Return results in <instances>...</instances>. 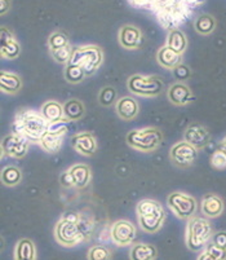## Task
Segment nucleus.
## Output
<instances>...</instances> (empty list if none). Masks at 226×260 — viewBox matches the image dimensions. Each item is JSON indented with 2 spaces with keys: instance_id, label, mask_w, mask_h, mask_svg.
Here are the masks:
<instances>
[{
  "instance_id": "nucleus-20",
  "label": "nucleus",
  "mask_w": 226,
  "mask_h": 260,
  "mask_svg": "<svg viewBox=\"0 0 226 260\" xmlns=\"http://www.w3.org/2000/svg\"><path fill=\"white\" fill-rule=\"evenodd\" d=\"M16 260H36V250L35 245L29 238H22L18 241L15 251Z\"/></svg>"
},
{
  "instance_id": "nucleus-44",
  "label": "nucleus",
  "mask_w": 226,
  "mask_h": 260,
  "mask_svg": "<svg viewBox=\"0 0 226 260\" xmlns=\"http://www.w3.org/2000/svg\"><path fill=\"white\" fill-rule=\"evenodd\" d=\"M220 148H221V149H222V150H225V152H226V138H225V139H223V140H222V143H221Z\"/></svg>"
},
{
  "instance_id": "nucleus-35",
  "label": "nucleus",
  "mask_w": 226,
  "mask_h": 260,
  "mask_svg": "<svg viewBox=\"0 0 226 260\" xmlns=\"http://www.w3.org/2000/svg\"><path fill=\"white\" fill-rule=\"evenodd\" d=\"M72 52L74 51H72L71 47H70V44H69V46L57 49V51H51V53H52V57L55 58L56 62L69 63L70 60H71Z\"/></svg>"
},
{
  "instance_id": "nucleus-33",
  "label": "nucleus",
  "mask_w": 226,
  "mask_h": 260,
  "mask_svg": "<svg viewBox=\"0 0 226 260\" xmlns=\"http://www.w3.org/2000/svg\"><path fill=\"white\" fill-rule=\"evenodd\" d=\"M48 46L51 51H57V49L69 46V38L66 37V34H63V32L61 31L53 32V34L49 37Z\"/></svg>"
},
{
  "instance_id": "nucleus-29",
  "label": "nucleus",
  "mask_w": 226,
  "mask_h": 260,
  "mask_svg": "<svg viewBox=\"0 0 226 260\" xmlns=\"http://www.w3.org/2000/svg\"><path fill=\"white\" fill-rule=\"evenodd\" d=\"M62 136H55V135L46 134L41 139L39 144L47 153H57L62 146Z\"/></svg>"
},
{
  "instance_id": "nucleus-28",
  "label": "nucleus",
  "mask_w": 226,
  "mask_h": 260,
  "mask_svg": "<svg viewBox=\"0 0 226 260\" xmlns=\"http://www.w3.org/2000/svg\"><path fill=\"white\" fill-rule=\"evenodd\" d=\"M194 27L198 34L209 35L216 27L215 18L209 15H202L195 20Z\"/></svg>"
},
{
  "instance_id": "nucleus-22",
  "label": "nucleus",
  "mask_w": 226,
  "mask_h": 260,
  "mask_svg": "<svg viewBox=\"0 0 226 260\" xmlns=\"http://www.w3.org/2000/svg\"><path fill=\"white\" fill-rule=\"evenodd\" d=\"M41 114L48 120L49 123L57 122V120L65 118V112H63V105H61L57 101H47L43 106H42Z\"/></svg>"
},
{
  "instance_id": "nucleus-38",
  "label": "nucleus",
  "mask_w": 226,
  "mask_h": 260,
  "mask_svg": "<svg viewBox=\"0 0 226 260\" xmlns=\"http://www.w3.org/2000/svg\"><path fill=\"white\" fill-rule=\"evenodd\" d=\"M173 75H175L176 79L178 82H185L186 79H189L190 75H192V72H190L189 66L183 65V63H180L178 66H176L175 69H173Z\"/></svg>"
},
{
  "instance_id": "nucleus-39",
  "label": "nucleus",
  "mask_w": 226,
  "mask_h": 260,
  "mask_svg": "<svg viewBox=\"0 0 226 260\" xmlns=\"http://www.w3.org/2000/svg\"><path fill=\"white\" fill-rule=\"evenodd\" d=\"M211 256L215 257L216 260H226V250L225 249H221L218 246L216 245H209L206 250Z\"/></svg>"
},
{
  "instance_id": "nucleus-41",
  "label": "nucleus",
  "mask_w": 226,
  "mask_h": 260,
  "mask_svg": "<svg viewBox=\"0 0 226 260\" xmlns=\"http://www.w3.org/2000/svg\"><path fill=\"white\" fill-rule=\"evenodd\" d=\"M60 183H61V185L65 186V188H72V186H75L74 185V180H72L71 174H70L69 170L61 174Z\"/></svg>"
},
{
  "instance_id": "nucleus-11",
  "label": "nucleus",
  "mask_w": 226,
  "mask_h": 260,
  "mask_svg": "<svg viewBox=\"0 0 226 260\" xmlns=\"http://www.w3.org/2000/svg\"><path fill=\"white\" fill-rule=\"evenodd\" d=\"M183 140L199 150L208 145L209 140H211V134L206 127L199 123H193L186 128L185 134H183Z\"/></svg>"
},
{
  "instance_id": "nucleus-27",
  "label": "nucleus",
  "mask_w": 226,
  "mask_h": 260,
  "mask_svg": "<svg viewBox=\"0 0 226 260\" xmlns=\"http://www.w3.org/2000/svg\"><path fill=\"white\" fill-rule=\"evenodd\" d=\"M164 211L163 206L158 201L154 200H142L137 205V214L140 216H150V215L159 214Z\"/></svg>"
},
{
  "instance_id": "nucleus-36",
  "label": "nucleus",
  "mask_w": 226,
  "mask_h": 260,
  "mask_svg": "<svg viewBox=\"0 0 226 260\" xmlns=\"http://www.w3.org/2000/svg\"><path fill=\"white\" fill-rule=\"evenodd\" d=\"M110 251L103 246H93L88 252V260H109Z\"/></svg>"
},
{
  "instance_id": "nucleus-16",
  "label": "nucleus",
  "mask_w": 226,
  "mask_h": 260,
  "mask_svg": "<svg viewBox=\"0 0 226 260\" xmlns=\"http://www.w3.org/2000/svg\"><path fill=\"white\" fill-rule=\"evenodd\" d=\"M202 211L207 217H217L223 212V201L213 193H208L202 200Z\"/></svg>"
},
{
  "instance_id": "nucleus-17",
  "label": "nucleus",
  "mask_w": 226,
  "mask_h": 260,
  "mask_svg": "<svg viewBox=\"0 0 226 260\" xmlns=\"http://www.w3.org/2000/svg\"><path fill=\"white\" fill-rule=\"evenodd\" d=\"M117 113L123 120H132L138 114V104L131 96H126L117 101Z\"/></svg>"
},
{
  "instance_id": "nucleus-37",
  "label": "nucleus",
  "mask_w": 226,
  "mask_h": 260,
  "mask_svg": "<svg viewBox=\"0 0 226 260\" xmlns=\"http://www.w3.org/2000/svg\"><path fill=\"white\" fill-rule=\"evenodd\" d=\"M211 166L216 170L226 169V152L222 149L216 150L211 157Z\"/></svg>"
},
{
  "instance_id": "nucleus-40",
  "label": "nucleus",
  "mask_w": 226,
  "mask_h": 260,
  "mask_svg": "<svg viewBox=\"0 0 226 260\" xmlns=\"http://www.w3.org/2000/svg\"><path fill=\"white\" fill-rule=\"evenodd\" d=\"M212 243L226 250V232H217L212 237Z\"/></svg>"
},
{
  "instance_id": "nucleus-30",
  "label": "nucleus",
  "mask_w": 226,
  "mask_h": 260,
  "mask_svg": "<svg viewBox=\"0 0 226 260\" xmlns=\"http://www.w3.org/2000/svg\"><path fill=\"white\" fill-rule=\"evenodd\" d=\"M21 177H22V172L15 166L4 167L3 171H2V181L7 186L17 185L21 181Z\"/></svg>"
},
{
  "instance_id": "nucleus-3",
  "label": "nucleus",
  "mask_w": 226,
  "mask_h": 260,
  "mask_svg": "<svg viewBox=\"0 0 226 260\" xmlns=\"http://www.w3.org/2000/svg\"><path fill=\"white\" fill-rule=\"evenodd\" d=\"M163 141V134L158 128H142L131 131L127 135V144L138 152L149 153L155 150Z\"/></svg>"
},
{
  "instance_id": "nucleus-10",
  "label": "nucleus",
  "mask_w": 226,
  "mask_h": 260,
  "mask_svg": "<svg viewBox=\"0 0 226 260\" xmlns=\"http://www.w3.org/2000/svg\"><path fill=\"white\" fill-rule=\"evenodd\" d=\"M136 238V228L127 220H118L111 226V240L119 246L132 243Z\"/></svg>"
},
{
  "instance_id": "nucleus-26",
  "label": "nucleus",
  "mask_w": 226,
  "mask_h": 260,
  "mask_svg": "<svg viewBox=\"0 0 226 260\" xmlns=\"http://www.w3.org/2000/svg\"><path fill=\"white\" fill-rule=\"evenodd\" d=\"M157 256V250L153 245L138 243L131 250V260H154Z\"/></svg>"
},
{
  "instance_id": "nucleus-18",
  "label": "nucleus",
  "mask_w": 226,
  "mask_h": 260,
  "mask_svg": "<svg viewBox=\"0 0 226 260\" xmlns=\"http://www.w3.org/2000/svg\"><path fill=\"white\" fill-rule=\"evenodd\" d=\"M157 58L158 62L161 63L163 68H166V69L173 70L176 66H178L181 63V54H178L177 52H175L173 49H171L167 46L159 49Z\"/></svg>"
},
{
  "instance_id": "nucleus-31",
  "label": "nucleus",
  "mask_w": 226,
  "mask_h": 260,
  "mask_svg": "<svg viewBox=\"0 0 226 260\" xmlns=\"http://www.w3.org/2000/svg\"><path fill=\"white\" fill-rule=\"evenodd\" d=\"M86 72L83 68L75 65V63H66L65 68V78L69 83H81L86 78Z\"/></svg>"
},
{
  "instance_id": "nucleus-42",
  "label": "nucleus",
  "mask_w": 226,
  "mask_h": 260,
  "mask_svg": "<svg viewBox=\"0 0 226 260\" xmlns=\"http://www.w3.org/2000/svg\"><path fill=\"white\" fill-rule=\"evenodd\" d=\"M0 6H2V8H0V13L4 15V13L9 9V7H11V2H9V0H0Z\"/></svg>"
},
{
  "instance_id": "nucleus-1",
  "label": "nucleus",
  "mask_w": 226,
  "mask_h": 260,
  "mask_svg": "<svg viewBox=\"0 0 226 260\" xmlns=\"http://www.w3.org/2000/svg\"><path fill=\"white\" fill-rule=\"evenodd\" d=\"M49 122L42 114L23 109L16 114L12 123V132L23 136L31 143H39L47 134Z\"/></svg>"
},
{
  "instance_id": "nucleus-43",
  "label": "nucleus",
  "mask_w": 226,
  "mask_h": 260,
  "mask_svg": "<svg viewBox=\"0 0 226 260\" xmlns=\"http://www.w3.org/2000/svg\"><path fill=\"white\" fill-rule=\"evenodd\" d=\"M198 260H216V259L213 256H211V255H209L207 251H204L201 256L198 257Z\"/></svg>"
},
{
  "instance_id": "nucleus-9",
  "label": "nucleus",
  "mask_w": 226,
  "mask_h": 260,
  "mask_svg": "<svg viewBox=\"0 0 226 260\" xmlns=\"http://www.w3.org/2000/svg\"><path fill=\"white\" fill-rule=\"evenodd\" d=\"M198 149L185 140L175 144L171 149V159L178 167H187L197 160Z\"/></svg>"
},
{
  "instance_id": "nucleus-4",
  "label": "nucleus",
  "mask_w": 226,
  "mask_h": 260,
  "mask_svg": "<svg viewBox=\"0 0 226 260\" xmlns=\"http://www.w3.org/2000/svg\"><path fill=\"white\" fill-rule=\"evenodd\" d=\"M70 62L83 68L87 75H91L98 69L102 62V51L96 46H87L72 52Z\"/></svg>"
},
{
  "instance_id": "nucleus-25",
  "label": "nucleus",
  "mask_w": 226,
  "mask_h": 260,
  "mask_svg": "<svg viewBox=\"0 0 226 260\" xmlns=\"http://www.w3.org/2000/svg\"><path fill=\"white\" fill-rule=\"evenodd\" d=\"M164 217H166V214H164V211H162L159 214L150 215V216H140L138 220H140V225L143 231L149 232V233H155L161 229Z\"/></svg>"
},
{
  "instance_id": "nucleus-19",
  "label": "nucleus",
  "mask_w": 226,
  "mask_h": 260,
  "mask_svg": "<svg viewBox=\"0 0 226 260\" xmlns=\"http://www.w3.org/2000/svg\"><path fill=\"white\" fill-rule=\"evenodd\" d=\"M22 87V80L13 73L2 72L0 74V88L4 93H17Z\"/></svg>"
},
{
  "instance_id": "nucleus-14",
  "label": "nucleus",
  "mask_w": 226,
  "mask_h": 260,
  "mask_svg": "<svg viewBox=\"0 0 226 260\" xmlns=\"http://www.w3.org/2000/svg\"><path fill=\"white\" fill-rule=\"evenodd\" d=\"M168 99L172 104L175 105L182 106L187 105L189 103H192L194 100V96H193L192 91L185 83H175L173 86L169 87L168 89Z\"/></svg>"
},
{
  "instance_id": "nucleus-34",
  "label": "nucleus",
  "mask_w": 226,
  "mask_h": 260,
  "mask_svg": "<svg viewBox=\"0 0 226 260\" xmlns=\"http://www.w3.org/2000/svg\"><path fill=\"white\" fill-rule=\"evenodd\" d=\"M117 100V91L114 87H105L101 89L100 94H98V101L101 105L110 106L115 103Z\"/></svg>"
},
{
  "instance_id": "nucleus-21",
  "label": "nucleus",
  "mask_w": 226,
  "mask_h": 260,
  "mask_svg": "<svg viewBox=\"0 0 226 260\" xmlns=\"http://www.w3.org/2000/svg\"><path fill=\"white\" fill-rule=\"evenodd\" d=\"M70 174H71L72 180H74V185L77 188H84L89 184L91 181V170L86 165H74L70 167Z\"/></svg>"
},
{
  "instance_id": "nucleus-24",
  "label": "nucleus",
  "mask_w": 226,
  "mask_h": 260,
  "mask_svg": "<svg viewBox=\"0 0 226 260\" xmlns=\"http://www.w3.org/2000/svg\"><path fill=\"white\" fill-rule=\"evenodd\" d=\"M167 47L177 52L178 54H182L185 52L186 47H187L186 35L178 29L171 30L168 34V39H167Z\"/></svg>"
},
{
  "instance_id": "nucleus-23",
  "label": "nucleus",
  "mask_w": 226,
  "mask_h": 260,
  "mask_svg": "<svg viewBox=\"0 0 226 260\" xmlns=\"http://www.w3.org/2000/svg\"><path fill=\"white\" fill-rule=\"evenodd\" d=\"M63 112H65V118H67L71 122H75V120H81L83 118L86 108L81 100L71 99V100L66 101L63 104Z\"/></svg>"
},
{
  "instance_id": "nucleus-7",
  "label": "nucleus",
  "mask_w": 226,
  "mask_h": 260,
  "mask_svg": "<svg viewBox=\"0 0 226 260\" xmlns=\"http://www.w3.org/2000/svg\"><path fill=\"white\" fill-rule=\"evenodd\" d=\"M56 238L61 245L74 246L78 242H81L83 233L78 226V223H72L62 217L56 225Z\"/></svg>"
},
{
  "instance_id": "nucleus-2",
  "label": "nucleus",
  "mask_w": 226,
  "mask_h": 260,
  "mask_svg": "<svg viewBox=\"0 0 226 260\" xmlns=\"http://www.w3.org/2000/svg\"><path fill=\"white\" fill-rule=\"evenodd\" d=\"M212 237V225L204 217H190L186 228V243L190 250L203 249L207 241Z\"/></svg>"
},
{
  "instance_id": "nucleus-32",
  "label": "nucleus",
  "mask_w": 226,
  "mask_h": 260,
  "mask_svg": "<svg viewBox=\"0 0 226 260\" xmlns=\"http://www.w3.org/2000/svg\"><path fill=\"white\" fill-rule=\"evenodd\" d=\"M70 122L67 118H62V119L57 120V122H52L48 124V129H47V134L55 135V136H65L66 132L69 131Z\"/></svg>"
},
{
  "instance_id": "nucleus-15",
  "label": "nucleus",
  "mask_w": 226,
  "mask_h": 260,
  "mask_svg": "<svg viewBox=\"0 0 226 260\" xmlns=\"http://www.w3.org/2000/svg\"><path fill=\"white\" fill-rule=\"evenodd\" d=\"M119 43L126 49L138 48L141 43V32L137 27L131 25L123 26L119 31Z\"/></svg>"
},
{
  "instance_id": "nucleus-8",
  "label": "nucleus",
  "mask_w": 226,
  "mask_h": 260,
  "mask_svg": "<svg viewBox=\"0 0 226 260\" xmlns=\"http://www.w3.org/2000/svg\"><path fill=\"white\" fill-rule=\"evenodd\" d=\"M29 143L30 141L23 136L12 132V134L4 136L3 143H2V150H3V154L11 158H22L27 154Z\"/></svg>"
},
{
  "instance_id": "nucleus-12",
  "label": "nucleus",
  "mask_w": 226,
  "mask_h": 260,
  "mask_svg": "<svg viewBox=\"0 0 226 260\" xmlns=\"http://www.w3.org/2000/svg\"><path fill=\"white\" fill-rule=\"evenodd\" d=\"M71 146L75 152L82 155H93L97 150V141L95 136L89 132H81V134L74 135L71 138Z\"/></svg>"
},
{
  "instance_id": "nucleus-6",
  "label": "nucleus",
  "mask_w": 226,
  "mask_h": 260,
  "mask_svg": "<svg viewBox=\"0 0 226 260\" xmlns=\"http://www.w3.org/2000/svg\"><path fill=\"white\" fill-rule=\"evenodd\" d=\"M168 206L181 219H189L197 211V201L185 193H172L168 197Z\"/></svg>"
},
{
  "instance_id": "nucleus-13",
  "label": "nucleus",
  "mask_w": 226,
  "mask_h": 260,
  "mask_svg": "<svg viewBox=\"0 0 226 260\" xmlns=\"http://www.w3.org/2000/svg\"><path fill=\"white\" fill-rule=\"evenodd\" d=\"M2 43H0V53L2 57L7 60H15L20 56L21 47L15 39L13 34L7 27H2Z\"/></svg>"
},
{
  "instance_id": "nucleus-5",
  "label": "nucleus",
  "mask_w": 226,
  "mask_h": 260,
  "mask_svg": "<svg viewBox=\"0 0 226 260\" xmlns=\"http://www.w3.org/2000/svg\"><path fill=\"white\" fill-rule=\"evenodd\" d=\"M164 84L159 78L146 77V75L136 74L128 79V89L133 94L143 96V98H153L158 96L163 89Z\"/></svg>"
}]
</instances>
